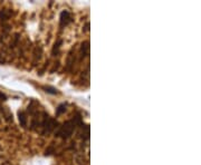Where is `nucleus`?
<instances>
[{"mask_svg": "<svg viewBox=\"0 0 201 165\" xmlns=\"http://www.w3.org/2000/svg\"><path fill=\"white\" fill-rule=\"evenodd\" d=\"M84 30H85V31H88V30H90V24H88V22H87V24L85 25V29H84Z\"/></svg>", "mask_w": 201, "mask_h": 165, "instance_id": "nucleus-12", "label": "nucleus"}, {"mask_svg": "<svg viewBox=\"0 0 201 165\" xmlns=\"http://www.w3.org/2000/svg\"><path fill=\"white\" fill-rule=\"evenodd\" d=\"M19 43V34H15L13 38V41H10V48H15Z\"/></svg>", "mask_w": 201, "mask_h": 165, "instance_id": "nucleus-8", "label": "nucleus"}, {"mask_svg": "<svg viewBox=\"0 0 201 165\" xmlns=\"http://www.w3.org/2000/svg\"><path fill=\"white\" fill-rule=\"evenodd\" d=\"M18 118H19V123H20V126L22 127H26L27 126V115L24 110H20L18 113Z\"/></svg>", "mask_w": 201, "mask_h": 165, "instance_id": "nucleus-5", "label": "nucleus"}, {"mask_svg": "<svg viewBox=\"0 0 201 165\" xmlns=\"http://www.w3.org/2000/svg\"><path fill=\"white\" fill-rule=\"evenodd\" d=\"M79 122V118H75V121H68V122L64 123L59 129L56 133V136L57 137H62V138H68L73 134V132L75 129V126H76V123Z\"/></svg>", "mask_w": 201, "mask_h": 165, "instance_id": "nucleus-1", "label": "nucleus"}, {"mask_svg": "<svg viewBox=\"0 0 201 165\" xmlns=\"http://www.w3.org/2000/svg\"><path fill=\"white\" fill-rule=\"evenodd\" d=\"M65 110H66V106L64 104H62L58 106V108H57V110H56V114H57V115H60V114H63Z\"/></svg>", "mask_w": 201, "mask_h": 165, "instance_id": "nucleus-9", "label": "nucleus"}, {"mask_svg": "<svg viewBox=\"0 0 201 165\" xmlns=\"http://www.w3.org/2000/svg\"><path fill=\"white\" fill-rule=\"evenodd\" d=\"M60 27H64V26H67L68 24H71L73 21V18L71 16V12L67 11V10H64L60 13Z\"/></svg>", "mask_w": 201, "mask_h": 165, "instance_id": "nucleus-2", "label": "nucleus"}, {"mask_svg": "<svg viewBox=\"0 0 201 165\" xmlns=\"http://www.w3.org/2000/svg\"><path fill=\"white\" fill-rule=\"evenodd\" d=\"M47 93H52V94H57V89L53 88V87H45Z\"/></svg>", "mask_w": 201, "mask_h": 165, "instance_id": "nucleus-11", "label": "nucleus"}, {"mask_svg": "<svg viewBox=\"0 0 201 165\" xmlns=\"http://www.w3.org/2000/svg\"><path fill=\"white\" fill-rule=\"evenodd\" d=\"M6 61V52L0 50V64H3Z\"/></svg>", "mask_w": 201, "mask_h": 165, "instance_id": "nucleus-10", "label": "nucleus"}, {"mask_svg": "<svg viewBox=\"0 0 201 165\" xmlns=\"http://www.w3.org/2000/svg\"><path fill=\"white\" fill-rule=\"evenodd\" d=\"M40 57H41V48H40V47H37L34 52V63L35 64L39 60Z\"/></svg>", "mask_w": 201, "mask_h": 165, "instance_id": "nucleus-6", "label": "nucleus"}, {"mask_svg": "<svg viewBox=\"0 0 201 165\" xmlns=\"http://www.w3.org/2000/svg\"><path fill=\"white\" fill-rule=\"evenodd\" d=\"M63 44V40L62 39H59V40H57L55 43V45H54V47H53V55L54 56H56V54L58 52V50H59V48H60V45Z\"/></svg>", "mask_w": 201, "mask_h": 165, "instance_id": "nucleus-7", "label": "nucleus"}, {"mask_svg": "<svg viewBox=\"0 0 201 165\" xmlns=\"http://www.w3.org/2000/svg\"><path fill=\"white\" fill-rule=\"evenodd\" d=\"M11 16H13V11L10 9H7V8H3L1 9L0 11V20L2 24H7V21L11 18Z\"/></svg>", "mask_w": 201, "mask_h": 165, "instance_id": "nucleus-3", "label": "nucleus"}, {"mask_svg": "<svg viewBox=\"0 0 201 165\" xmlns=\"http://www.w3.org/2000/svg\"><path fill=\"white\" fill-rule=\"evenodd\" d=\"M0 123H1V119H0Z\"/></svg>", "mask_w": 201, "mask_h": 165, "instance_id": "nucleus-13", "label": "nucleus"}, {"mask_svg": "<svg viewBox=\"0 0 201 165\" xmlns=\"http://www.w3.org/2000/svg\"><path fill=\"white\" fill-rule=\"evenodd\" d=\"M88 55H90V41L86 40V41H83L80 45V57L82 59H84Z\"/></svg>", "mask_w": 201, "mask_h": 165, "instance_id": "nucleus-4", "label": "nucleus"}]
</instances>
